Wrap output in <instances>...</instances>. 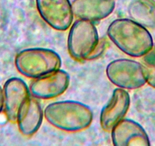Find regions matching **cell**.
<instances>
[{"instance_id": "6da1fadb", "label": "cell", "mask_w": 155, "mask_h": 146, "mask_svg": "<svg viewBox=\"0 0 155 146\" xmlns=\"http://www.w3.org/2000/svg\"><path fill=\"white\" fill-rule=\"evenodd\" d=\"M107 33L116 47L131 57L141 58L153 47V38L148 29L132 19L113 21Z\"/></svg>"}, {"instance_id": "5b68a950", "label": "cell", "mask_w": 155, "mask_h": 146, "mask_svg": "<svg viewBox=\"0 0 155 146\" xmlns=\"http://www.w3.org/2000/svg\"><path fill=\"white\" fill-rule=\"evenodd\" d=\"M106 74L112 84L125 90L140 88L147 83L141 63L132 59L113 60L107 65Z\"/></svg>"}, {"instance_id": "9c48e42d", "label": "cell", "mask_w": 155, "mask_h": 146, "mask_svg": "<svg viewBox=\"0 0 155 146\" xmlns=\"http://www.w3.org/2000/svg\"><path fill=\"white\" fill-rule=\"evenodd\" d=\"M115 146H149L150 138L143 126L131 119L120 120L111 130Z\"/></svg>"}, {"instance_id": "277c9868", "label": "cell", "mask_w": 155, "mask_h": 146, "mask_svg": "<svg viewBox=\"0 0 155 146\" xmlns=\"http://www.w3.org/2000/svg\"><path fill=\"white\" fill-rule=\"evenodd\" d=\"M67 39L70 56L76 61H86L100 41L97 29L90 21L78 19L71 24Z\"/></svg>"}, {"instance_id": "8fae6325", "label": "cell", "mask_w": 155, "mask_h": 146, "mask_svg": "<svg viewBox=\"0 0 155 146\" xmlns=\"http://www.w3.org/2000/svg\"><path fill=\"white\" fill-rule=\"evenodd\" d=\"M44 114L38 99L30 95L20 107L17 117V124L21 133L31 136L41 128Z\"/></svg>"}, {"instance_id": "9a60e30c", "label": "cell", "mask_w": 155, "mask_h": 146, "mask_svg": "<svg viewBox=\"0 0 155 146\" xmlns=\"http://www.w3.org/2000/svg\"><path fill=\"white\" fill-rule=\"evenodd\" d=\"M107 47H108V44H107V41H106L105 38L100 39L97 45L95 47V49L94 50V51L92 52L91 54L90 55V56H89L87 60H94V59H98V58L101 57V56H102L103 54L104 53V52L107 50Z\"/></svg>"}, {"instance_id": "30bf717a", "label": "cell", "mask_w": 155, "mask_h": 146, "mask_svg": "<svg viewBox=\"0 0 155 146\" xmlns=\"http://www.w3.org/2000/svg\"><path fill=\"white\" fill-rule=\"evenodd\" d=\"M2 90L5 116L10 122L15 123L17 120L20 107L31 95L29 88L25 81L13 77L5 81Z\"/></svg>"}, {"instance_id": "7c38bea8", "label": "cell", "mask_w": 155, "mask_h": 146, "mask_svg": "<svg viewBox=\"0 0 155 146\" xmlns=\"http://www.w3.org/2000/svg\"><path fill=\"white\" fill-rule=\"evenodd\" d=\"M115 6V0H74L71 3L74 17L92 22L110 16Z\"/></svg>"}, {"instance_id": "4fadbf2b", "label": "cell", "mask_w": 155, "mask_h": 146, "mask_svg": "<svg viewBox=\"0 0 155 146\" xmlns=\"http://www.w3.org/2000/svg\"><path fill=\"white\" fill-rule=\"evenodd\" d=\"M128 13L134 22L147 29L155 30L154 0H133L128 7Z\"/></svg>"}, {"instance_id": "7a4b0ae2", "label": "cell", "mask_w": 155, "mask_h": 146, "mask_svg": "<svg viewBox=\"0 0 155 146\" xmlns=\"http://www.w3.org/2000/svg\"><path fill=\"white\" fill-rule=\"evenodd\" d=\"M44 114L51 126L68 132L86 129L93 121V112L90 107L76 101L50 103L45 107Z\"/></svg>"}, {"instance_id": "52a82bcc", "label": "cell", "mask_w": 155, "mask_h": 146, "mask_svg": "<svg viewBox=\"0 0 155 146\" xmlns=\"http://www.w3.org/2000/svg\"><path fill=\"white\" fill-rule=\"evenodd\" d=\"M69 83L68 73L58 69L34 79L30 85V94L37 99H53L62 95L68 88Z\"/></svg>"}, {"instance_id": "8992f818", "label": "cell", "mask_w": 155, "mask_h": 146, "mask_svg": "<svg viewBox=\"0 0 155 146\" xmlns=\"http://www.w3.org/2000/svg\"><path fill=\"white\" fill-rule=\"evenodd\" d=\"M41 18L53 29L68 30L73 22L72 8L69 0H35Z\"/></svg>"}, {"instance_id": "3957f363", "label": "cell", "mask_w": 155, "mask_h": 146, "mask_svg": "<svg viewBox=\"0 0 155 146\" xmlns=\"http://www.w3.org/2000/svg\"><path fill=\"white\" fill-rule=\"evenodd\" d=\"M62 59L53 50L28 48L17 53L15 65L20 74L26 78H35L59 69Z\"/></svg>"}, {"instance_id": "ba28073f", "label": "cell", "mask_w": 155, "mask_h": 146, "mask_svg": "<svg viewBox=\"0 0 155 146\" xmlns=\"http://www.w3.org/2000/svg\"><path fill=\"white\" fill-rule=\"evenodd\" d=\"M130 102V95L126 90L120 88L114 89L108 102L101 110L100 123L102 129L111 131L126 115Z\"/></svg>"}, {"instance_id": "5bb4252c", "label": "cell", "mask_w": 155, "mask_h": 146, "mask_svg": "<svg viewBox=\"0 0 155 146\" xmlns=\"http://www.w3.org/2000/svg\"><path fill=\"white\" fill-rule=\"evenodd\" d=\"M141 58L146 82L150 87L155 88V46Z\"/></svg>"}, {"instance_id": "2e32d148", "label": "cell", "mask_w": 155, "mask_h": 146, "mask_svg": "<svg viewBox=\"0 0 155 146\" xmlns=\"http://www.w3.org/2000/svg\"><path fill=\"white\" fill-rule=\"evenodd\" d=\"M4 108V102H3V90L0 85V114L2 113Z\"/></svg>"}]
</instances>
